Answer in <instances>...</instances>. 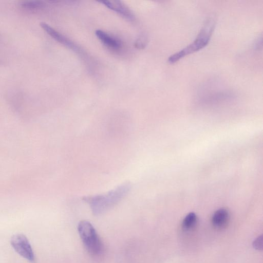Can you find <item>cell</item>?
I'll return each instance as SVG.
<instances>
[{
	"label": "cell",
	"mask_w": 263,
	"mask_h": 263,
	"mask_svg": "<svg viewBox=\"0 0 263 263\" xmlns=\"http://www.w3.org/2000/svg\"><path fill=\"white\" fill-rule=\"evenodd\" d=\"M129 182L124 183L104 194L87 196L83 200L87 202L94 215L101 214L117 204L129 192Z\"/></svg>",
	"instance_id": "obj_1"
},
{
	"label": "cell",
	"mask_w": 263,
	"mask_h": 263,
	"mask_svg": "<svg viewBox=\"0 0 263 263\" xmlns=\"http://www.w3.org/2000/svg\"><path fill=\"white\" fill-rule=\"evenodd\" d=\"M214 27V21L211 18L208 19L194 41L182 50L169 57L167 60L168 63L174 64L183 57L198 51L205 47L210 40Z\"/></svg>",
	"instance_id": "obj_2"
},
{
	"label": "cell",
	"mask_w": 263,
	"mask_h": 263,
	"mask_svg": "<svg viewBox=\"0 0 263 263\" xmlns=\"http://www.w3.org/2000/svg\"><path fill=\"white\" fill-rule=\"evenodd\" d=\"M78 231L84 247L90 255L97 256L102 254V242L91 223L86 220L80 221Z\"/></svg>",
	"instance_id": "obj_3"
},
{
	"label": "cell",
	"mask_w": 263,
	"mask_h": 263,
	"mask_svg": "<svg viewBox=\"0 0 263 263\" xmlns=\"http://www.w3.org/2000/svg\"><path fill=\"white\" fill-rule=\"evenodd\" d=\"M10 243L14 250L28 261L33 262L34 254L27 238L23 234L13 235Z\"/></svg>",
	"instance_id": "obj_4"
},
{
	"label": "cell",
	"mask_w": 263,
	"mask_h": 263,
	"mask_svg": "<svg viewBox=\"0 0 263 263\" xmlns=\"http://www.w3.org/2000/svg\"><path fill=\"white\" fill-rule=\"evenodd\" d=\"M40 26L45 31L57 42L74 50L76 52H80V49L77 45L47 23L41 22L40 23Z\"/></svg>",
	"instance_id": "obj_5"
},
{
	"label": "cell",
	"mask_w": 263,
	"mask_h": 263,
	"mask_svg": "<svg viewBox=\"0 0 263 263\" xmlns=\"http://www.w3.org/2000/svg\"><path fill=\"white\" fill-rule=\"evenodd\" d=\"M99 2L126 18L134 19L135 16L132 11L120 1H102Z\"/></svg>",
	"instance_id": "obj_6"
},
{
	"label": "cell",
	"mask_w": 263,
	"mask_h": 263,
	"mask_svg": "<svg viewBox=\"0 0 263 263\" xmlns=\"http://www.w3.org/2000/svg\"><path fill=\"white\" fill-rule=\"evenodd\" d=\"M229 213L224 208H221L214 212L212 217V223L215 228L221 229L224 227L228 222Z\"/></svg>",
	"instance_id": "obj_7"
},
{
	"label": "cell",
	"mask_w": 263,
	"mask_h": 263,
	"mask_svg": "<svg viewBox=\"0 0 263 263\" xmlns=\"http://www.w3.org/2000/svg\"><path fill=\"white\" fill-rule=\"evenodd\" d=\"M95 33L97 37L107 47L114 49H118L121 47V42L106 32L101 30H97Z\"/></svg>",
	"instance_id": "obj_8"
},
{
	"label": "cell",
	"mask_w": 263,
	"mask_h": 263,
	"mask_svg": "<svg viewBox=\"0 0 263 263\" xmlns=\"http://www.w3.org/2000/svg\"><path fill=\"white\" fill-rule=\"evenodd\" d=\"M20 6L23 9L29 12L37 11L45 6V4L41 1H24L20 3Z\"/></svg>",
	"instance_id": "obj_9"
},
{
	"label": "cell",
	"mask_w": 263,
	"mask_h": 263,
	"mask_svg": "<svg viewBox=\"0 0 263 263\" xmlns=\"http://www.w3.org/2000/svg\"><path fill=\"white\" fill-rule=\"evenodd\" d=\"M197 216L195 213L194 212L188 213L182 220V229L185 231L191 230L195 226Z\"/></svg>",
	"instance_id": "obj_10"
},
{
	"label": "cell",
	"mask_w": 263,
	"mask_h": 263,
	"mask_svg": "<svg viewBox=\"0 0 263 263\" xmlns=\"http://www.w3.org/2000/svg\"><path fill=\"white\" fill-rule=\"evenodd\" d=\"M147 40L145 35H141L137 39L135 46L137 48L143 49L147 44Z\"/></svg>",
	"instance_id": "obj_11"
},
{
	"label": "cell",
	"mask_w": 263,
	"mask_h": 263,
	"mask_svg": "<svg viewBox=\"0 0 263 263\" xmlns=\"http://www.w3.org/2000/svg\"><path fill=\"white\" fill-rule=\"evenodd\" d=\"M253 247L257 250L262 249V235H260L256 237L252 243Z\"/></svg>",
	"instance_id": "obj_12"
},
{
	"label": "cell",
	"mask_w": 263,
	"mask_h": 263,
	"mask_svg": "<svg viewBox=\"0 0 263 263\" xmlns=\"http://www.w3.org/2000/svg\"><path fill=\"white\" fill-rule=\"evenodd\" d=\"M254 48L256 50L261 49L262 48V37H259L255 42Z\"/></svg>",
	"instance_id": "obj_13"
}]
</instances>
